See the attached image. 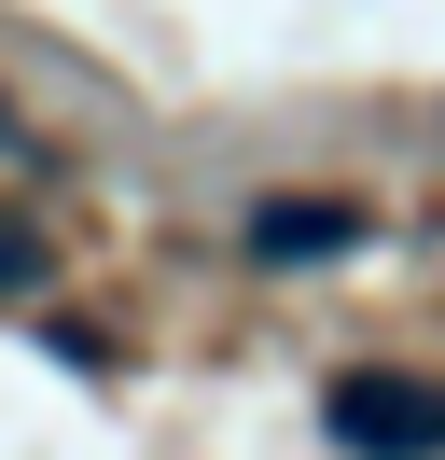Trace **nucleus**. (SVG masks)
Here are the masks:
<instances>
[{
	"instance_id": "nucleus-1",
	"label": "nucleus",
	"mask_w": 445,
	"mask_h": 460,
	"mask_svg": "<svg viewBox=\"0 0 445 460\" xmlns=\"http://www.w3.org/2000/svg\"><path fill=\"white\" fill-rule=\"evenodd\" d=\"M320 419H334V447L348 460H445V376H334L320 391Z\"/></svg>"
},
{
	"instance_id": "nucleus-2",
	"label": "nucleus",
	"mask_w": 445,
	"mask_h": 460,
	"mask_svg": "<svg viewBox=\"0 0 445 460\" xmlns=\"http://www.w3.org/2000/svg\"><path fill=\"white\" fill-rule=\"evenodd\" d=\"M250 237H265V252H348V209H265Z\"/></svg>"
},
{
	"instance_id": "nucleus-3",
	"label": "nucleus",
	"mask_w": 445,
	"mask_h": 460,
	"mask_svg": "<svg viewBox=\"0 0 445 460\" xmlns=\"http://www.w3.org/2000/svg\"><path fill=\"white\" fill-rule=\"evenodd\" d=\"M28 279H42V237H28V224H0V293H28Z\"/></svg>"
}]
</instances>
